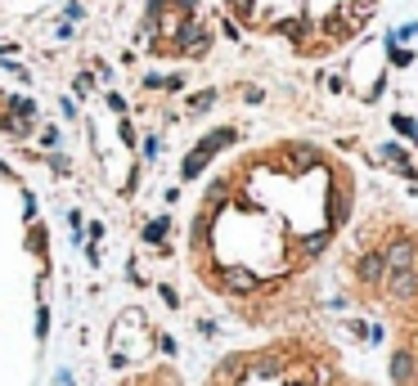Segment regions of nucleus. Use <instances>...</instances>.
Segmentation results:
<instances>
[{"label":"nucleus","instance_id":"nucleus-2","mask_svg":"<svg viewBox=\"0 0 418 386\" xmlns=\"http://www.w3.org/2000/svg\"><path fill=\"white\" fill-rule=\"evenodd\" d=\"M225 14L261 41L288 45L297 59L346 50L378 14V0H221Z\"/></svg>","mask_w":418,"mask_h":386},{"label":"nucleus","instance_id":"nucleus-4","mask_svg":"<svg viewBox=\"0 0 418 386\" xmlns=\"http://www.w3.org/2000/svg\"><path fill=\"white\" fill-rule=\"evenodd\" d=\"M117 386H185V382H180V373H176V369L158 364V369H149V373H135V378H122Z\"/></svg>","mask_w":418,"mask_h":386},{"label":"nucleus","instance_id":"nucleus-1","mask_svg":"<svg viewBox=\"0 0 418 386\" xmlns=\"http://www.w3.org/2000/svg\"><path fill=\"white\" fill-rule=\"evenodd\" d=\"M356 211V171L310 139H270L212 175L189 220V265L243 324L297 319L292 292Z\"/></svg>","mask_w":418,"mask_h":386},{"label":"nucleus","instance_id":"nucleus-3","mask_svg":"<svg viewBox=\"0 0 418 386\" xmlns=\"http://www.w3.org/2000/svg\"><path fill=\"white\" fill-rule=\"evenodd\" d=\"M207 386H374L346 369V360L315 333L292 328L261 346L234 351L207 373Z\"/></svg>","mask_w":418,"mask_h":386}]
</instances>
